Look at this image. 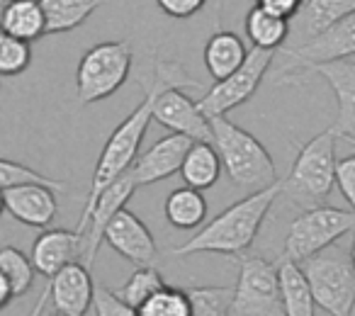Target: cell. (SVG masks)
Here are the masks:
<instances>
[{
	"instance_id": "obj_1",
	"label": "cell",
	"mask_w": 355,
	"mask_h": 316,
	"mask_svg": "<svg viewBox=\"0 0 355 316\" xmlns=\"http://www.w3.org/2000/svg\"><path fill=\"white\" fill-rule=\"evenodd\" d=\"M193 85L195 88H202V83H200L198 78H190V76L185 73L183 64L156 59L151 80H144V100L124 117V122L110 134L107 143H105L103 153H100L80 219L93 209L100 193H103L114 178H119L124 170L132 168L134 161L139 158V148H141L146 129L153 119V107H156L158 93L166 88H193Z\"/></svg>"
},
{
	"instance_id": "obj_2",
	"label": "cell",
	"mask_w": 355,
	"mask_h": 316,
	"mask_svg": "<svg viewBox=\"0 0 355 316\" xmlns=\"http://www.w3.org/2000/svg\"><path fill=\"white\" fill-rule=\"evenodd\" d=\"M285 193L282 180L258 193H248L243 200L229 204L222 214L205 224L190 241L175 246V256H193V253H224V256H241L261 231L263 222L270 214L272 204Z\"/></svg>"
},
{
	"instance_id": "obj_3",
	"label": "cell",
	"mask_w": 355,
	"mask_h": 316,
	"mask_svg": "<svg viewBox=\"0 0 355 316\" xmlns=\"http://www.w3.org/2000/svg\"><path fill=\"white\" fill-rule=\"evenodd\" d=\"M212 143L222 156L229 180L243 193H258L277 183V170L268 148L253 134L229 122L227 114L212 117Z\"/></svg>"
},
{
	"instance_id": "obj_4",
	"label": "cell",
	"mask_w": 355,
	"mask_h": 316,
	"mask_svg": "<svg viewBox=\"0 0 355 316\" xmlns=\"http://www.w3.org/2000/svg\"><path fill=\"white\" fill-rule=\"evenodd\" d=\"M338 139V132L329 127L300 146L290 173L282 180L285 195H290L292 202L306 209L321 204L331 195V190L336 188V166H338L336 141Z\"/></svg>"
},
{
	"instance_id": "obj_5",
	"label": "cell",
	"mask_w": 355,
	"mask_h": 316,
	"mask_svg": "<svg viewBox=\"0 0 355 316\" xmlns=\"http://www.w3.org/2000/svg\"><path fill=\"white\" fill-rule=\"evenodd\" d=\"M134 51L127 40L100 42L83 54L76 71V95L80 105L107 100L124 85L132 71Z\"/></svg>"
},
{
	"instance_id": "obj_6",
	"label": "cell",
	"mask_w": 355,
	"mask_h": 316,
	"mask_svg": "<svg viewBox=\"0 0 355 316\" xmlns=\"http://www.w3.org/2000/svg\"><path fill=\"white\" fill-rule=\"evenodd\" d=\"M314 290L316 306L331 316H348L355 309V265L350 253L334 246L302 261Z\"/></svg>"
},
{
	"instance_id": "obj_7",
	"label": "cell",
	"mask_w": 355,
	"mask_h": 316,
	"mask_svg": "<svg viewBox=\"0 0 355 316\" xmlns=\"http://www.w3.org/2000/svg\"><path fill=\"white\" fill-rule=\"evenodd\" d=\"M282 64L277 69V76L272 83H297L300 73H306L311 66L329 64V61H340L355 56V12L336 25L326 27L309 42L295 46V49H280Z\"/></svg>"
},
{
	"instance_id": "obj_8",
	"label": "cell",
	"mask_w": 355,
	"mask_h": 316,
	"mask_svg": "<svg viewBox=\"0 0 355 316\" xmlns=\"http://www.w3.org/2000/svg\"><path fill=\"white\" fill-rule=\"evenodd\" d=\"M355 229V209L345 212L338 207H306L295 222L290 224V231L285 236V251L282 256L292 261H306L314 253L334 246L340 236Z\"/></svg>"
},
{
	"instance_id": "obj_9",
	"label": "cell",
	"mask_w": 355,
	"mask_h": 316,
	"mask_svg": "<svg viewBox=\"0 0 355 316\" xmlns=\"http://www.w3.org/2000/svg\"><path fill=\"white\" fill-rule=\"evenodd\" d=\"M236 295H234V316H280L285 314L280 292V270L277 263L261 256H243L239 270Z\"/></svg>"
},
{
	"instance_id": "obj_10",
	"label": "cell",
	"mask_w": 355,
	"mask_h": 316,
	"mask_svg": "<svg viewBox=\"0 0 355 316\" xmlns=\"http://www.w3.org/2000/svg\"><path fill=\"white\" fill-rule=\"evenodd\" d=\"M275 59V51L270 49H258L253 46L248 51V59L243 61L241 69H236L232 76L222 80H214L212 88L198 100L200 107L209 114V117H219V114H229L232 109L241 107L243 103L256 95V90L261 88L263 78L268 76Z\"/></svg>"
},
{
	"instance_id": "obj_11",
	"label": "cell",
	"mask_w": 355,
	"mask_h": 316,
	"mask_svg": "<svg viewBox=\"0 0 355 316\" xmlns=\"http://www.w3.org/2000/svg\"><path fill=\"white\" fill-rule=\"evenodd\" d=\"M49 297L56 314L61 316L88 314L95 301V280L90 275V267L78 261L61 267L54 277H49V285H46L40 304L32 309V314L44 311V301H49Z\"/></svg>"
},
{
	"instance_id": "obj_12",
	"label": "cell",
	"mask_w": 355,
	"mask_h": 316,
	"mask_svg": "<svg viewBox=\"0 0 355 316\" xmlns=\"http://www.w3.org/2000/svg\"><path fill=\"white\" fill-rule=\"evenodd\" d=\"M137 188L139 185H137V180H134L132 168L124 170L119 178H114L112 183L100 193V198L95 200L93 209H90L83 219H78V229H76V231H80L85 236L83 258H85V265L88 267L95 263V256H98L100 246H103L107 224L112 222L114 214L129 202V198L137 193Z\"/></svg>"
},
{
	"instance_id": "obj_13",
	"label": "cell",
	"mask_w": 355,
	"mask_h": 316,
	"mask_svg": "<svg viewBox=\"0 0 355 316\" xmlns=\"http://www.w3.org/2000/svg\"><path fill=\"white\" fill-rule=\"evenodd\" d=\"M153 119L171 132L188 134L195 141H212V117L180 88H166L158 93Z\"/></svg>"
},
{
	"instance_id": "obj_14",
	"label": "cell",
	"mask_w": 355,
	"mask_h": 316,
	"mask_svg": "<svg viewBox=\"0 0 355 316\" xmlns=\"http://www.w3.org/2000/svg\"><path fill=\"white\" fill-rule=\"evenodd\" d=\"M193 141L195 139H190L188 134L171 132L168 137L158 139L148 151H144L132 166L134 180H137L139 188L161 183V180L180 173L183 161H185V156H188Z\"/></svg>"
},
{
	"instance_id": "obj_15",
	"label": "cell",
	"mask_w": 355,
	"mask_h": 316,
	"mask_svg": "<svg viewBox=\"0 0 355 316\" xmlns=\"http://www.w3.org/2000/svg\"><path fill=\"white\" fill-rule=\"evenodd\" d=\"M105 243H110L112 251H117L119 256L127 258L129 263H137V265H153L158 258V246L153 234L127 207L119 209L112 217V222L107 224Z\"/></svg>"
},
{
	"instance_id": "obj_16",
	"label": "cell",
	"mask_w": 355,
	"mask_h": 316,
	"mask_svg": "<svg viewBox=\"0 0 355 316\" xmlns=\"http://www.w3.org/2000/svg\"><path fill=\"white\" fill-rule=\"evenodd\" d=\"M3 207L25 227L49 229L59 214V200L56 190L46 185H12L3 188Z\"/></svg>"
},
{
	"instance_id": "obj_17",
	"label": "cell",
	"mask_w": 355,
	"mask_h": 316,
	"mask_svg": "<svg viewBox=\"0 0 355 316\" xmlns=\"http://www.w3.org/2000/svg\"><path fill=\"white\" fill-rule=\"evenodd\" d=\"M83 253L85 236L69 229H44L32 243V263L44 277H54L61 267L78 261Z\"/></svg>"
},
{
	"instance_id": "obj_18",
	"label": "cell",
	"mask_w": 355,
	"mask_h": 316,
	"mask_svg": "<svg viewBox=\"0 0 355 316\" xmlns=\"http://www.w3.org/2000/svg\"><path fill=\"white\" fill-rule=\"evenodd\" d=\"M355 12V0H304L295 17H290V37H287L282 49H295V46L309 42L326 27L336 25L343 17Z\"/></svg>"
},
{
	"instance_id": "obj_19",
	"label": "cell",
	"mask_w": 355,
	"mask_h": 316,
	"mask_svg": "<svg viewBox=\"0 0 355 316\" xmlns=\"http://www.w3.org/2000/svg\"><path fill=\"white\" fill-rule=\"evenodd\" d=\"M309 71L321 76L334 88L336 100H338V117L334 122V129L338 132V137H355V61H329V64L311 66Z\"/></svg>"
},
{
	"instance_id": "obj_20",
	"label": "cell",
	"mask_w": 355,
	"mask_h": 316,
	"mask_svg": "<svg viewBox=\"0 0 355 316\" xmlns=\"http://www.w3.org/2000/svg\"><path fill=\"white\" fill-rule=\"evenodd\" d=\"M280 270V292L282 304H285V316H311L316 309L314 290L306 277V270L300 261L292 258H280L277 263Z\"/></svg>"
},
{
	"instance_id": "obj_21",
	"label": "cell",
	"mask_w": 355,
	"mask_h": 316,
	"mask_svg": "<svg viewBox=\"0 0 355 316\" xmlns=\"http://www.w3.org/2000/svg\"><path fill=\"white\" fill-rule=\"evenodd\" d=\"M248 59V49L243 40L234 32H214L205 44V69L209 71L214 80H222L241 69Z\"/></svg>"
},
{
	"instance_id": "obj_22",
	"label": "cell",
	"mask_w": 355,
	"mask_h": 316,
	"mask_svg": "<svg viewBox=\"0 0 355 316\" xmlns=\"http://www.w3.org/2000/svg\"><path fill=\"white\" fill-rule=\"evenodd\" d=\"M3 32L20 40L35 42L46 35V15L42 0H6L3 17H0Z\"/></svg>"
},
{
	"instance_id": "obj_23",
	"label": "cell",
	"mask_w": 355,
	"mask_h": 316,
	"mask_svg": "<svg viewBox=\"0 0 355 316\" xmlns=\"http://www.w3.org/2000/svg\"><path fill=\"white\" fill-rule=\"evenodd\" d=\"M222 168H224L222 156H219L217 146L212 141H193V146H190L188 156L183 161L180 175H183L185 185H193L198 190H207L219 180Z\"/></svg>"
},
{
	"instance_id": "obj_24",
	"label": "cell",
	"mask_w": 355,
	"mask_h": 316,
	"mask_svg": "<svg viewBox=\"0 0 355 316\" xmlns=\"http://www.w3.org/2000/svg\"><path fill=\"white\" fill-rule=\"evenodd\" d=\"M246 37L258 49H282L290 37V17L270 12L256 3L246 15Z\"/></svg>"
},
{
	"instance_id": "obj_25",
	"label": "cell",
	"mask_w": 355,
	"mask_h": 316,
	"mask_svg": "<svg viewBox=\"0 0 355 316\" xmlns=\"http://www.w3.org/2000/svg\"><path fill=\"white\" fill-rule=\"evenodd\" d=\"M163 212L175 229H198L207 219V202L202 198V190L185 185L168 195Z\"/></svg>"
},
{
	"instance_id": "obj_26",
	"label": "cell",
	"mask_w": 355,
	"mask_h": 316,
	"mask_svg": "<svg viewBox=\"0 0 355 316\" xmlns=\"http://www.w3.org/2000/svg\"><path fill=\"white\" fill-rule=\"evenodd\" d=\"M100 6H103V0H42L46 15V35L76 30Z\"/></svg>"
},
{
	"instance_id": "obj_27",
	"label": "cell",
	"mask_w": 355,
	"mask_h": 316,
	"mask_svg": "<svg viewBox=\"0 0 355 316\" xmlns=\"http://www.w3.org/2000/svg\"><path fill=\"white\" fill-rule=\"evenodd\" d=\"M193 316H227L232 314L236 287L229 285H188Z\"/></svg>"
},
{
	"instance_id": "obj_28",
	"label": "cell",
	"mask_w": 355,
	"mask_h": 316,
	"mask_svg": "<svg viewBox=\"0 0 355 316\" xmlns=\"http://www.w3.org/2000/svg\"><path fill=\"white\" fill-rule=\"evenodd\" d=\"M141 316H193V304L185 292V287H168L163 285L156 295H151L141 306Z\"/></svg>"
},
{
	"instance_id": "obj_29",
	"label": "cell",
	"mask_w": 355,
	"mask_h": 316,
	"mask_svg": "<svg viewBox=\"0 0 355 316\" xmlns=\"http://www.w3.org/2000/svg\"><path fill=\"white\" fill-rule=\"evenodd\" d=\"M163 285H166V282H163L161 272H158L156 267L139 265L117 292H119V297H122V299L139 314V306H141L151 295H156Z\"/></svg>"
},
{
	"instance_id": "obj_30",
	"label": "cell",
	"mask_w": 355,
	"mask_h": 316,
	"mask_svg": "<svg viewBox=\"0 0 355 316\" xmlns=\"http://www.w3.org/2000/svg\"><path fill=\"white\" fill-rule=\"evenodd\" d=\"M35 263L32 258H27L22 251H17L15 246H6L0 251V275H6L10 280L15 297H22L35 282Z\"/></svg>"
},
{
	"instance_id": "obj_31",
	"label": "cell",
	"mask_w": 355,
	"mask_h": 316,
	"mask_svg": "<svg viewBox=\"0 0 355 316\" xmlns=\"http://www.w3.org/2000/svg\"><path fill=\"white\" fill-rule=\"evenodd\" d=\"M0 185L3 188H12V185H46V188H54L56 193H66V180H54L46 178V175L37 173L35 168L25 164H15L10 158H3L0 161Z\"/></svg>"
},
{
	"instance_id": "obj_32",
	"label": "cell",
	"mask_w": 355,
	"mask_h": 316,
	"mask_svg": "<svg viewBox=\"0 0 355 316\" xmlns=\"http://www.w3.org/2000/svg\"><path fill=\"white\" fill-rule=\"evenodd\" d=\"M30 61H32L30 42L3 32V37H0V73L20 76L30 69Z\"/></svg>"
},
{
	"instance_id": "obj_33",
	"label": "cell",
	"mask_w": 355,
	"mask_h": 316,
	"mask_svg": "<svg viewBox=\"0 0 355 316\" xmlns=\"http://www.w3.org/2000/svg\"><path fill=\"white\" fill-rule=\"evenodd\" d=\"M95 314L100 316H132L137 314V311L132 309V306L127 304V301L119 297L117 290H110V287L105 285H95Z\"/></svg>"
},
{
	"instance_id": "obj_34",
	"label": "cell",
	"mask_w": 355,
	"mask_h": 316,
	"mask_svg": "<svg viewBox=\"0 0 355 316\" xmlns=\"http://www.w3.org/2000/svg\"><path fill=\"white\" fill-rule=\"evenodd\" d=\"M336 188L340 190V195L350 204V209H355V153L338 158V166H336Z\"/></svg>"
},
{
	"instance_id": "obj_35",
	"label": "cell",
	"mask_w": 355,
	"mask_h": 316,
	"mask_svg": "<svg viewBox=\"0 0 355 316\" xmlns=\"http://www.w3.org/2000/svg\"><path fill=\"white\" fill-rule=\"evenodd\" d=\"M205 3H207V0H156V6L161 8L168 17H175V20L193 17L195 12L202 10Z\"/></svg>"
},
{
	"instance_id": "obj_36",
	"label": "cell",
	"mask_w": 355,
	"mask_h": 316,
	"mask_svg": "<svg viewBox=\"0 0 355 316\" xmlns=\"http://www.w3.org/2000/svg\"><path fill=\"white\" fill-rule=\"evenodd\" d=\"M256 3L282 17H295L300 12V8L304 6V0H256Z\"/></svg>"
},
{
	"instance_id": "obj_37",
	"label": "cell",
	"mask_w": 355,
	"mask_h": 316,
	"mask_svg": "<svg viewBox=\"0 0 355 316\" xmlns=\"http://www.w3.org/2000/svg\"><path fill=\"white\" fill-rule=\"evenodd\" d=\"M12 297H15V290H12L10 280L6 275H0V309H6Z\"/></svg>"
},
{
	"instance_id": "obj_38",
	"label": "cell",
	"mask_w": 355,
	"mask_h": 316,
	"mask_svg": "<svg viewBox=\"0 0 355 316\" xmlns=\"http://www.w3.org/2000/svg\"><path fill=\"white\" fill-rule=\"evenodd\" d=\"M350 258H353V265H355V229L350 231Z\"/></svg>"
},
{
	"instance_id": "obj_39",
	"label": "cell",
	"mask_w": 355,
	"mask_h": 316,
	"mask_svg": "<svg viewBox=\"0 0 355 316\" xmlns=\"http://www.w3.org/2000/svg\"><path fill=\"white\" fill-rule=\"evenodd\" d=\"M345 141L350 143V146H355V137H350V139H345Z\"/></svg>"
}]
</instances>
